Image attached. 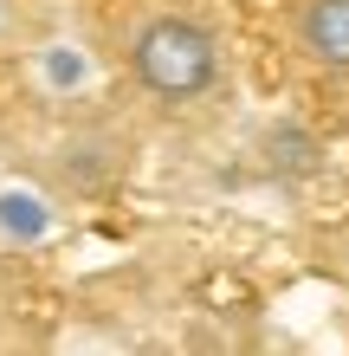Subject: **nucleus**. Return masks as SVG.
Masks as SVG:
<instances>
[{
	"label": "nucleus",
	"instance_id": "1",
	"mask_svg": "<svg viewBox=\"0 0 349 356\" xmlns=\"http://www.w3.org/2000/svg\"><path fill=\"white\" fill-rule=\"evenodd\" d=\"M110 58L130 97L149 104L155 117H194L220 104L233 72L220 19L188 0H130L110 26Z\"/></svg>",
	"mask_w": 349,
	"mask_h": 356
},
{
	"label": "nucleus",
	"instance_id": "2",
	"mask_svg": "<svg viewBox=\"0 0 349 356\" xmlns=\"http://www.w3.org/2000/svg\"><path fill=\"white\" fill-rule=\"evenodd\" d=\"M284 33H291V52L311 72L349 78V0H291Z\"/></svg>",
	"mask_w": 349,
	"mask_h": 356
}]
</instances>
